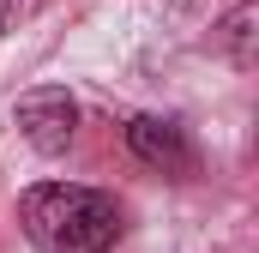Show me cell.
I'll use <instances>...</instances> for the list:
<instances>
[{
    "label": "cell",
    "mask_w": 259,
    "mask_h": 253,
    "mask_svg": "<svg viewBox=\"0 0 259 253\" xmlns=\"http://www.w3.org/2000/svg\"><path fill=\"white\" fill-rule=\"evenodd\" d=\"M42 0H0V30H18L24 18H36Z\"/></svg>",
    "instance_id": "cell-5"
},
{
    "label": "cell",
    "mask_w": 259,
    "mask_h": 253,
    "mask_svg": "<svg viewBox=\"0 0 259 253\" xmlns=\"http://www.w3.org/2000/svg\"><path fill=\"white\" fill-rule=\"evenodd\" d=\"M12 121L30 139V151L61 157L66 145H72V133H78V103L66 97L61 85H36V91H24V97L12 103Z\"/></svg>",
    "instance_id": "cell-2"
},
{
    "label": "cell",
    "mask_w": 259,
    "mask_h": 253,
    "mask_svg": "<svg viewBox=\"0 0 259 253\" xmlns=\"http://www.w3.org/2000/svg\"><path fill=\"white\" fill-rule=\"evenodd\" d=\"M18 223L36 253H109L121 235L115 199L78 181H42L18 199Z\"/></svg>",
    "instance_id": "cell-1"
},
{
    "label": "cell",
    "mask_w": 259,
    "mask_h": 253,
    "mask_svg": "<svg viewBox=\"0 0 259 253\" xmlns=\"http://www.w3.org/2000/svg\"><path fill=\"white\" fill-rule=\"evenodd\" d=\"M127 145H133V157L145 163V169H163V175H175V181H187L199 169V151H193V139L181 133L175 121H157V115H133L127 121Z\"/></svg>",
    "instance_id": "cell-3"
},
{
    "label": "cell",
    "mask_w": 259,
    "mask_h": 253,
    "mask_svg": "<svg viewBox=\"0 0 259 253\" xmlns=\"http://www.w3.org/2000/svg\"><path fill=\"white\" fill-rule=\"evenodd\" d=\"M247 24H253V6H241L229 24H223V43H229V55H235V66H247Z\"/></svg>",
    "instance_id": "cell-4"
}]
</instances>
